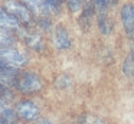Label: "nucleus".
Here are the masks:
<instances>
[{
    "mask_svg": "<svg viewBox=\"0 0 134 124\" xmlns=\"http://www.w3.org/2000/svg\"><path fill=\"white\" fill-rule=\"evenodd\" d=\"M13 87L19 92H23V94H35V92H39L42 89L43 82L36 72L25 71V72H19Z\"/></svg>",
    "mask_w": 134,
    "mask_h": 124,
    "instance_id": "1",
    "label": "nucleus"
},
{
    "mask_svg": "<svg viewBox=\"0 0 134 124\" xmlns=\"http://www.w3.org/2000/svg\"><path fill=\"white\" fill-rule=\"evenodd\" d=\"M0 29L3 30H18L19 20L13 17L6 9H0Z\"/></svg>",
    "mask_w": 134,
    "mask_h": 124,
    "instance_id": "8",
    "label": "nucleus"
},
{
    "mask_svg": "<svg viewBox=\"0 0 134 124\" xmlns=\"http://www.w3.org/2000/svg\"><path fill=\"white\" fill-rule=\"evenodd\" d=\"M27 62V58L22 52L16 51L13 48H0V63H4L12 68H20L25 66Z\"/></svg>",
    "mask_w": 134,
    "mask_h": 124,
    "instance_id": "3",
    "label": "nucleus"
},
{
    "mask_svg": "<svg viewBox=\"0 0 134 124\" xmlns=\"http://www.w3.org/2000/svg\"><path fill=\"white\" fill-rule=\"evenodd\" d=\"M53 45L59 51L69 49V46H71L69 33H68V30L62 25H58L55 28V30H53Z\"/></svg>",
    "mask_w": 134,
    "mask_h": 124,
    "instance_id": "6",
    "label": "nucleus"
},
{
    "mask_svg": "<svg viewBox=\"0 0 134 124\" xmlns=\"http://www.w3.org/2000/svg\"><path fill=\"white\" fill-rule=\"evenodd\" d=\"M15 43V37L9 33V30L0 29V48H10Z\"/></svg>",
    "mask_w": 134,
    "mask_h": 124,
    "instance_id": "10",
    "label": "nucleus"
},
{
    "mask_svg": "<svg viewBox=\"0 0 134 124\" xmlns=\"http://www.w3.org/2000/svg\"><path fill=\"white\" fill-rule=\"evenodd\" d=\"M6 108H7V107H4L3 101L0 100V114H2V112H3V111H4V110H6Z\"/></svg>",
    "mask_w": 134,
    "mask_h": 124,
    "instance_id": "18",
    "label": "nucleus"
},
{
    "mask_svg": "<svg viewBox=\"0 0 134 124\" xmlns=\"http://www.w3.org/2000/svg\"><path fill=\"white\" fill-rule=\"evenodd\" d=\"M4 9H6L13 17H16V19L19 20V23L27 25V23L32 22V14L33 13L22 2H19V0H6Z\"/></svg>",
    "mask_w": 134,
    "mask_h": 124,
    "instance_id": "2",
    "label": "nucleus"
},
{
    "mask_svg": "<svg viewBox=\"0 0 134 124\" xmlns=\"http://www.w3.org/2000/svg\"><path fill=\"white\" fill-rule=\"evenodd\" d=\"M25 6L29 9L32 13L38 14L41 17H46L48 13H49V6H48L46 0H22Z\"/></svg>",
    "mask_w": 134,
    "mask_h": 124,
    "instance_id": "7",
    "label": "nucleus"
},
{
    "mask_svg": "<svg viewBox=\"0 0 134 124\" xmlns=\"http://www.w3.org/2000/svg\"><path fill=\"white\" fill-rule=\"evenodd\" d=\"M69 82H71L69 78L66 75H62V77H59L56 79V87H59V88H66V87H69Z\"/></svg>",
    "mask_w": 134,
    "mask_h": 124,
    "instance_id": "13",
    "label": "nucleus"
},
{
    "mask_svg": "<svg viewBox=\"0 0 134 124\" xmlns=\"http://www.w3.org/2000/svg\"><path fill=\"white\" fill-rule=\"evenodd\" d=\"M15 112L23 121H36L39 118V107L30 100H22L16 104Z\"/></svg>",
    "mask_w": 134,
    "mask_h": 124,
    "instance_id": "4",
    "label": "nucleus"
},
{
    "mask_svg": "<svg viewBox=\"0 0 134 124\" xmlns=\"http://www.w3.org/2000/svg\"><path fill=\"white\" fill-rule=\"evenodd\" d=\"M48 6L52 12H59V7H61V3L62 0H46Z\"/></svg>",
    "mask_w": 134,
    "mask_h": 124,
    "instance_id": "15",
    "label": "nucleus"
},
{
    "mask_svg": "<svg viewBox=\"0 0 134 124\" xmlns=\"http://www.w3.org/2000/svg\"><path fill=\"white\" fill-rule=\"evenodd\" d=\"M124 32L131 40H134V3H125L120 10Z\"/></svg>",
    "mask_w": 134,
    "mask_h": 124,
    "instance_id": "5",
    "label": "nucleus"
},
{
    "mask_svg": "<svg viewBox=\"0 0 134 124\" xmlns=\"http://www.w3.org/2000/svg\"><path fill=\"white\" fill-rule=\"evenodd\" d=\"M122 72L125 75H134V49L130 52L127 58L124 61V65H122Z\"/></svg>",
    "mask_w": 134,
    "mask_h": 124,
    "instance_id": "11",
    "label": "nucleus"
},
{
    "mask_svg": "<svg viewBox=\"0 0 134 124\" xmlns=\"http://www.w3.org/2000/svg\"><path fill=\"white\" fill-rule=\"evenodd\" d=\"M38 25L41 26L43 30H49V29H51V20L46 19V17H39V19H38Z\"/></svg>",
    "mask_w": 134,
    "mask_h": 124,
    "instance_id": "16",
    "label": "nucleus"
},
{
    "mask_svg": "<svg viewBox=\"0 0 134 124\" xmlns=\"http://www.w3.org/2000/svg\"><path fill=\"white\" fill-rule=\"evenodd\" d=\"M23 37L29 48L36 49V51H42L43 49V40H42V37L38 33H35V32H25Z\"/></svg>",
    "mask_w": 134,
    "mask_h": 124,
    "instance_id": "9",
    "label": "nucleus"
},
{
    "mask_svg": "<svg viewBox=\"0 0 134 124\" xmlns=\"http://www.w3.org/2000/svg\"><path fill=\"white\" fill-rule=\"evenodd\" d=\"M38 124H53V123H52L51 120H46V118H43V120H41Z\"/></svg>",
    "mask_w": 134,
    "mask_h": 124,
    "instance_id": "17",
    "label": "nucleus"
},
{
    "mask_svg": "<svg viewBox=\"0 0 134 124\" xmlns=\"http://www.w3.org/2000/svg\"><path fill=\"white\" fill-rule=\"evenodd\" d=\"M98 26H99V30L102 32V33H108V32L111 30V23L108 22L107 16H105L104 13H99L98 16Z\"/></svg>",
    "mask_w": 134,
    "mask_h": 124,
    "instance_id": "12",
    "label": "nucleus"
},
{
    "mask_svg": "<svg viewBox=\"0 0 134 124\" xmlns=\"http://www.w3.org/2000/svg\"><path fill=\"white\" fill-rule=\"evenodd\" d=\"M92 2H94V4H95L97 7L102 10V9H105L108 4H113V3H115L117 0H92Z\"/></svg>",
    "mask_w": 134,
    "mask_h": 124,
    "instance_id": "14",
    "label": "nucleus"
}]
</instances>
